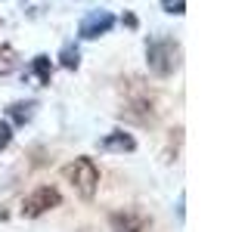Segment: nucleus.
<instances>
[{"mask_svg": "<svg viewBox=\"0 0 248 232\" xmlns=\"http://www.w3.org/2000/svg\"><path fill=\"white\" fill-rule=\"evenodd\" d=\"M112 232H149V220L140 211H115L108 217Z\"/></svg>", "mask_w": 248, "mask_h": 232, "instance_id": "423d86ee", "label": "nucleus"}, {"mask_svg": "<svg viewBox=\"0 0 248 232\" xmlns=\"http://www.w3.org/2000/svg\"><path fill=\"white\" fill-rule=\"evenodd\" d=\"M124 25H127V28H137V15L127 13V15H124Z\"/></svg>", "mask_w": 248, "mask_h": 232, "instance_id": "4468645a", "label": "nucleus"}, {"mask_svg": "<svg viewBox=\"0 0 248 232\" xmlns=\"http://www.w3.org/2000/svg\"><path fill=\"white\" fill-rule=\"evenodd\" d=\"M31 72L37 74V81L41 84H50V77H53V65H50V56H34V62H31Z\"/></svg>", "mask_w": 248, "mask_h": 232, "instance_id": "9b49d317", "label": "nucleus"}, {"mask_svg": "<svg viewBox=\"0 0 248 232\" xmlns=\"http://www.w3.org/2000/svg\"><path fill=\"white\" fill-rule=\"evenodd\" d=\"M180 44L168 34H158V37H149L146 41V62H149V72L155 77H170L180 68Z\"/></svg>", "mask_w": 248, "mask_h": 232, "instance_id": "f257e3e1", "label": "nucleus"}, {"mask_svg": "<svg viewBox=\"0 0 248 232\" xmlns=\"http://www.w3.org/2000/svg\"><path fill=\"white\" fill-rule=\"evenodd\" d=\"M59 204H62L59 189H53V186H41V189H34V192L25 198V204H22V217L34 220V217L53 211V207H59Z\"/></svg>", "mask_w": 248, "mask_h": 232, "instance_id": "20e7f679", "label": "nucleus"}, {"mask_svg": "<svg viewBox=\"0 0 248 232\" xmlns=\"http://www.w3.org/2000/svg\"><path fill=\"white\" fill-rule=\"evenodd\" d=\"M0 25H3V19H0Z\"/></svg>", "mask_w": 248, "mask_h": 232, "instance_id": "2eb2a0df", "label": "nucleus"}, {"mask_svg": "<svg viewBox=\"0 0 248 232\" xmlns=\"http://www.w3.org/2000/svg\"><path fill=\"white\" fill-rule=\"evenodd\" d=\"M59 62H62V68H68V72H75L78 65H81V50H78L75 44H65L59 50Z\"/></svg>", "mask_w": 248, "mask_h": 232, "instance_id": "9d476101", "label": "nucleus"}, {"mask_svg": "<svg viewBox=\"0 0 248 232\" xmlns=\"http://www.w3.org/2000/svg\"><path fill=\"white\" fill-rule=\"evenodd\" d=\"M10 143H13V127L6 121H0V152H3Z\"/></svg>", "mask_w": 248, "mask_h": 232, "instance_id": "ddd939ff", "label": "nucleus"}, {"mask_svg": "<svg viewBox=\"0 0 248 232\" xmlns=\"http://www.w3.org/2000/svg\"><path fill=\"white\" fill-rule=\"evenodd\" d=\"M16 68H19V53H16L10 44H0V77L13 74Z\"/></svg>", "mask_w": 248, "mask_h": 232, "instance_id": "1a4fd4ad", "label": "nucleus"}, {"mask_svg": "<svg viewBox=\"0 0 248 232\" xmlns=\"http://www.w3.org/2000/svg\"><path fill=\"white\" fill-rule=\"evenodd\" d=\"M112 25H115V15L108 13V10H93V13H87V15L81 19L78 34H81L84 41H96V37L108 34V31H112Z\"/></svg>", "mask_w": 248, "mask_h": 232, "instance_id": "39448f33", "label": "nucleus"}, {"mask_svg": "<svg viewBox=\"0 0 248 232\" xmlns=\"http://www.w3.org/2000/svg\"><path fill=\"white\" fill-rule=\"evenodd\" d=\"M62 176L75 186V192L81 195L84 201H93L96 198V189H99V170L93 164V158H75L72 164L62 167Z\"/></svg>", "mask_w": 248, "mask_h": 232, "instance_id": "7ed1b4c3", "label": "nucleus"}, {"mask_svg": "<svg viewBox=\"0 0 248 232\" xmlns=\"http://www.w3.org/2000/svg\"><path fill=\"white\" fill-rule=\"evenodd\" d=\"M165 13H174V15H183L186 13V0H161Z\"/></svg>", "mask_w": 248, "mask_h": 232, "instance_id": "f8f14e48", "label": "nucleus"}, {"mask_svg": "<svg viewBox=\"0 0 248 232\" xmlns=\"http://www.w3.org/2000/svg\"><path fill=\"white\" fill-rule=\"evenodd\" d=\"M121 118L134 121V124H152L158 118V108H155V93L146 90L140 81L127 84V99H124Z\"/></svg>", "mask_w": 248, "mask_h": 232, "instance_id": "f03ea898", "label": "nucleus"}, {"mask_svg": "<svg viewBox=\"0 0 248 232\" xmlns=\"http://www.w3.org/2000/svg\"><path fill=\"white\" fill-rule=\"evenodd\" d=\"M34 108H37L34 99H19V102H13L10 108H6V115H10V121H13V124L25 127V124L34 118Z\"/></svg>", "mask_w": 248, "mask_h": 232, "instance_id": "6e6552de", "label": "nucleus"}, {"mask_svg": "<svg viewBox=\"0 0 248 232\" xmlns=\"http://www.w3.org/2000/svg\"><path fill=\"white\" fill-rule=\"evenodd\" d=\"M137 149V139L124 130H112L99 139V152H115V155H124V152H134Z\"/></svg>", "mask_w": 248, "mask_h": 232, "instance_id": "0eeeda50", "label": "nucleus"}]
</instances>
